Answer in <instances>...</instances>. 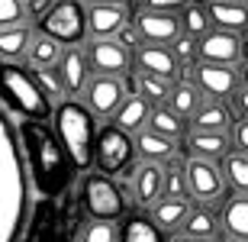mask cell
<instances>
[{
	"label": "cell",
	"instance_id": "cell-1",
	"mask_svg": "<svg viewBox=\"0 0 248 242\" xmlns=\"http://www.w3.org/2000/svg\"><path fill=\"white\" fill-rule=\"evenodd\" d=\"M29 220V177L16 132L0 110V242H19Z\"/></svg>",
	"mask_w": 248,
	"mask_h": 242
},
{
	"label": "cell",
	"instance_id": "cell-2",
	"mask_svg": "<svg viewBox=\"0 0 248 242\" xmlns=\"http://www.w3.org/2000/svg\"><path fill=\"white\" fill-rule=\"evenodd\" d=\"M19 155H23V168L26 177L32 181L42 197H58L68 184V159H64L58 139L48 132L46 123H32L23 120L19 123Z\"/></svg>",
	"mask_w": 248,
	"mask_h": 242
},
{
	"label": "cell",
	"instance_id": "cell-3",
	"mask_svg": "<svg viewBox=\"0 0 248 242\" xmlns=\"http://www.w3.org/2000/svg\"><path fill=\"white\" fill-rule=\"evenodd\" d=\"M52 123H55V136L62 145L64 159L71 161L78 171L93 165V116L87 107L78 100H62L52 107Z\"/></svg>",
	"mask_w": 248,
	"mask_h": 242
},
{
	"label": "cell",
	"instance_id": "cell-4",
	"mask_svg": "<svg viewBox=\"0 0 248 242\" xmlns=\"http://www.w3.org/2000/svg\"><path fill=\"white\" fill-rule=\"evenodd\" d=\"M0 94L13 103V110L23 113L32 123H42L52 116V103L39 94L36 81H32V75H29L26 68H16V65L0 68Z\"/></svg>",
	"mask_w": 248,
	"mask_h": 242
},
{
	"label": "cell",
	"instance_id": "cell-5",
	"mask_svg": "<svg viewBox=\"0 0 248 242\" xmlns=\"http://www.w3.org/2000/svg\"><path fill=\"white\" fill-rule=\"evenodd\" d=\"M81 200H84V210L91 213V220H103V223L120 220L123 210H126V200H123L120 187L103 175H87Z\"/></svg>",
	"mask_w": 248,
	"mask_h": 242
},
{
	"label": "cell",
	"instance_id": "cell-6",
	"mask_svg": "<svg viewBox=\"0 0 248 242\" xmlns=\"http://www.w3.org/2000/svg\"><path fill=\"white\" fill-rule=\"evenodd\" d=\"M36 29H42L48 39H55L58 46H78L87 29H84V7L81 0H71V3H55L48 10V16L39 23Z\"/></svg>",
	"mask_w": 248,
	"mask_h": 242
},
{
	"label": "cell",
	"instance_id": "cell-7",
	"mask_svg": "<svg viewBox=\"0 0 248 242\" xmlns=\"http://www.w3.org/2000/svg\"><path fill=\"white\" fill-rule=\"evenodd\" d=\"M132 155H136V149H132V136H126V132H120V129H113V126H103V129L97 132V142H93V159H97V165H100L103 177L126 171L129 161H132Z\"/></svg>",
	"mask_w": 248,
	"mask_h": 242
},
{
	"label": "cell",
	"instance_id": "cell-8",
	"mask_svg": "<svg viewBox=\"0 0 248 242\" xmlns=\"http://www.w3.org/2000/svg\"><path fill=\"white\" fill-rule=\"evenodd\" d=\"M84 58H87L91 78H126L132 68V55H126L113 39H93Z\"/></svg>",
	"mask_w": 248,
	"mask_h": 242
},
{
	"label": "cell",
	"instance_id": "cell-9",
	"mask_svg": "<svg viewBox=\"0 0 248 242\" xmlns=\"http://www.w3.org/2000/svg\"><path fill=\"white\" fill-rule=\"evenodd\" d=\"M197 62L200 65H239L242 62V36L222 32V29H210L206 36L197 39Z\"/></svg>",
	"mask_w": 248,
	"mask_h": 242
},
{
	"label": "cell",
	"instance_id": "cell-10",
	"mask_svg": "<svg viewBox=\"0 0 248 242\" xmlns=\"http://www.w3.org/2000/svg\"><path fill=\"white\" fill-rule=\"evenodd\" d=\"M129 97V87H126V78H91L87 87H84V107L87 113H97V116H113L116 107Z\"/></svg>",
	"mask_w": 248,
	"mask_h": 242
},
{
	"label": "cell",
	"instance_id": "cell-11",
	"mask_svg": "<svg viewBox=\"0 0 248 242\" xmlns=\"http://www.w3.org/2000/svg\"><path fill=\"white\" fill-rule=\"evenodd\" d=\"M184 184H187V197H197V200H216L222 194V171L219 165H213V161H200V159H187L184 165Z\"/></svg>",
	"mask_w": 248,
	"mask_h": 242
},
{
	"label": "cell",
	"instance_id": "cell-12",
	"mask_svg": "<svg viewBox=\"0 0 248 242\" xmlns=\"http://www.w3.org/2000/svg\"><path fill=\"white\" fill-rule=\"evenodd\" d=\"M242 84V71L239 65H193V87L200 94H210L213 100H226L235 87Z\"/></svg>",
	"mask_w": 248,
	"mask_h": 242
},
{
	"label": "cell",
	"instance_id": "cell-13",
	"mask_svg": "<svg viewBox=\"0 0 248 242\" xmlns=\"http://www.w3.org/2000/svg\"><path fill=\"white\" fill-rule=\"evenodd\" d=\"M129 23H132V29L139 32V42H145V46H171V42L181 36L177 16H168V13H148V10H139Z\"/></svg>",
	"mask_w": 248,
	"mask_h": 242
},
{
	"label": "cell",
	"instance_id": "cell-14",
	"mask_svg": "<svg viewBox=\"0 0 248 242\" xmlns=\"http://www.w3.org/2000/svg\"><path fill=\"white\" fill-rule=\"evenodd\" d=\"M55 75L62 81V91L68 94V100H71V94H81L91 81V71H87V58H84V48L81 46H64L62 55H58L55 65Z\"/></svg>",
	"mask_w": 248,
	"mask_h": 242
},
{
	"label": "cell",
	"instance_id": "cell-15",
	"mask_svg": "<svg viewBox=\"0 0 248 242\" xmlns=\"http://www.w3.org/2000/svg\"><path fill=\"white\" fill-rule=\"evenodd\" d=\"M132 58H136V65H139L142 75L161 78V81H168V84H174L177 68H181L168 46H145V42H142V46L132 52Z\"/></svg>",
	"mask_w": 248,
	"mask_h": 242
},
{
	"label": "cell",
	"instance_id": "cell-16",
	"mask_svg": "<svg viewBox=\"0 0 248 242\" xmlns=\"http://www.w3.org/2000/svg\"><path fill=\"white\" fill-rule=\"evenodd\" d=\"M129 23V7H84V29L91 39H113Z\"/></svg>",
	"mask_w": 248,
	"mask_h": 242
},
{
	"label": "cell",
	"instance_id": "cell-17",
	"mask_svg": "<svg viewBox=\"0 0 248 242\" xmlns=\"http://www.w3.org/2000/svg\"><path fill=\"white\" fill-rule=\"evenodd\" d=\"M187 213H190V204L187 200H174V197H158L152 204V220L148 223L155 226L158 233H181Z\"/></svg>",
	"mask_w": 248,
	"mask_h": 242
},
{
	"label": "cell",
	"instance_id": "cell-18",
	"mask_svg": "<svg viewBox=\"0 0 248 242\" xmlns=\"http://www.w3.org/2000/svg\"><path fill=\"white\" fill-rule=\"evenodd\" d=\"M148 113H152V107H148L139 94H129L126 100L116 107V113H113V129L126 132V136H136V132L145 129Z\"/></svg>",
	"mask_w": 248,
	"mask_h": 242
},
{
	"label": "cell",
	"instance_id": "cell-19",
	"mask_svg": "<svg viewBox=\"0 0 248 242\" xmlns=\"http://www.w3.org/2000/svg\"><path fill=\"white\" fill-rule=\"evenodd\" d=\"M187 149H190V155H187V159L213 161V165H219V161L232 152L229 149V136H226V132H190Z\"/></svg>",
	"mask_w": 248,
	"mask_h": 242
},
{
	"label": "cell",
	"instance_id": "cell-20",
	"mask_svg": "<svg viewBox=\"0 0 248 242\" xmlns=\"http://www.w3.org/2000/svg\"><path fill=\"white\" fill-rule=\"evenodd\" d=\"M206 19H210L213 29H222V32H232V36H242V29L248 23V7L245 3H206Z\"/></svg>",
	"mask_w": 248,
	"mask_h": 242
},
{
	"label": "cell",
	"instance_id": "cell-21",
	"mask_svg": "<svg viewBox=\"0 0 248 242\" xmlns=\"http://www.w3.org/2000/svg\"><path fill=\"white\" fill-rule=\"evenodd\" d=\"M132 197L136 204L152 207L161 197V165L155 161H142V165L132 171Z\"/></svg>",
	"mask_w": 248,
	"mask_h": 242
},
{
	"label": "cell",
	"instance_id": "cell-22",
	"mask_svg": "<svg viewBox=\"0 0 248 242\" xmlns=\"http://www.w3.org/2000/svg\"><path fill=\"white\" fill-rule=\"evenodd\" d=\"M222 236L232 242H248V200H245V194H232L222 204Z\"/></svg>",
	"mask_w": 248,
	"mask_h": 242
},
{
	"label": "cell",
	"instance_id": "cell-23",
	"mask_svg": "<svg viewBox=\"0 0 248 242\" xmlns=\"http://www.w3.org/2000/svg\"><path fill=\"white\" fill-rule=\"evenodd\" d=\"M190 123H193V132H229L232 113L226 107V100H210L193 110Z\"/></svg>",
	"mask_w": 248,
	"mask_h": 242
},
{
	"label": "cell",
	"instance_id": "cell-24",
	"mask_svg": "<svg viewBox=\"0 0 248 242\" xmlns=\"http://www.w3.org/2000/svg\"><path fill=\"white\" fill-rule=\"evenodd\" d=\"M132 149L142 155V161H155V165H165L168 159H174V142L155 136L152 129H142L132 136Z\"/></svg>",
	"mask_w": 248,
	"mask_h": 242
},
{
	"label": "cell",
	"instance_id": "cell-25",
	"mask_svg": "<svg viewBox=\"0 0 248 242\" xmlns=\"http://www.w3.org/2000/svg\"><path fill=\"white\" fill-rule=\"evenodd\" d=\"M145 129H152L155 136H161V139L168 142H177L181 136H184L187 129V123L177 116L174 110H168L165 103L161 107H152V113H148V123H145Z\"/></svg>",
	"mask_w": 248,
	"mask_h": 242
},
{
	"label": "cell",
	"instance_id": "cell-26",
	"mask_svg": "<svg viewBox=\"0 0 248 242\" xmlns=\"http://www.w3.org/2000/svg\"><path fill=\"white\" fill-rule=\"evenodd\" d=\"M62 55V46L55 39H48L42 29H32V39H29V48H26V62L32 68H52Z\"/></svg>",
	"mask_w": 248,
	"mask_h": 242
},
{
	"label": "cell",
	"instance_id": "cell-27",
	"mask_svg": "<svg viewBox=\"0 0 248 242\" xmlns=\"http://www.w3.org/2000/svg\"><path fill=\"white\" fill-rule=\"evenodd\" d=\"M29 39H32V29L29 26L0 29V58L3 62H23L26 48H29Z\"/></svg>",
	"mask_w": 248,
	"mask_h": 242
},
{
	"label": "cell",
	"instance_id": "cell-28",
	"mask_svg": "<svg viewBox=\"0 0 248 242\" xmlns=\"http://www.w3.org/2000/svg\"><path fill=\"white\" fill-rule=\"evenodd\" d=\"M181 233H184V236H193V239L213 242V236L219 233L216 213H213V210H206V207H190V213H187L184 226H181Z\"/></svg>",
	"mask_w": 248,
	"mask_h": 242
},
{
	"label": "cell",
	"instance_id": "cell-29",
	"mask_svg": "<svg viewBox=\"0 0 248 242\" xmlns=\"http://www.w3.org/2000/svg\"><path fill=\"white\" fill-rule=\"evenodd\" d=\"M203 103V94L193 87V84L181 81V84H171V94H168V110H174L181 120H187V116H193V110Z\"/></svg>",
	"mask_w": 248,
	"mask_h": 242
},
{
	"label": "cell",
	"instance_id": "cell-30",
	"mask_svg": "<svg viewBox=\"0 0 248 242\" xmlns=\"http://www.w3.org/2000/svg\"><path fill=\"white\" fill-rule=\"evenodd\" d=\"M222 181L232 187V194H245L248 191V159L245 155H235L229 152L226 159H222Z\"/></svg>",
	"mask_w": 248,
	"mask_h": 242
},
{
	"label": "cell",
	"instance_id": "cell-31",
	"mask_svg": "<svg viewBox=\"0 0 248 242\" xmlns=\"http://www.w3.org/2000/svg\"><path fill=\"white\" fill-rule=\"evenodd\" d=\"M177 26H181V36H190V39H200L210 32V19H206V10L200 3H190L187 10H181V16H177Z\"/></svg>",
	"mask_w": 248,
	"mask_h": 242
},
{
	"label": "cell",
	"instance_id": "cell-32",
	"mask_svg": "<svg viewBox=\"0 0 248 242\" xmlns=\"http://www.w3.org/2000/svg\"><path fill=\"white\" fill-rule=\"evenodd\" d=\"M161 197H174V200H187V184H184V168L174 159H168L161 165Z\"/></svg>",
	"mask_w": 248,
	"mask_h": 242
},
{
	"label": "cell",
	"instance_id": "cell-33",
	"mask_svg": "<svg viewBox=\"0 0 248 242\" xmlns=\"http://www.w3.org/2000/svg\"><path fill=\"white\" fill-rule=\"evenodd\" d=\"M32 81H36L39 94H42L48 103L58 107V103L64 100V91H62V81H58L55 68H32Z\"/></svg>",
	"mask_w": 248,
	"mask_h": 242
},
{
	"label": "cell",
	"instance_id": "cell-34",
	"mask_svg": "<svg viewBox=\"0 0 248 242\" xmlns=\"http://www.w3.org/2000/svg\"><path fill=\"white\" fill-rule=\"evenodd\" d=\"M168 94H171V84L161 81V78H152V75H142L139 71V97L152 107V103H168Z\"/></svg>",
	"mask_w": 248,
	"mask_h": 242
},
{
	"label": "cell",
	"instance_id": "cell-35",
	"mask_svg": "<svg viewBox=\"0 0 248 242\" xmlns=\"http://www.w3.org/2000/svg\"><path fill=\"white\" fill-rule=\"evenodd\" d=\"M123 242H165V236L158 233L155 226L142 220V216H132L126 226H123Z\"/></svg>",
	"mask_w": 248,
	"mask_h": 242
},
{
	"label": "cell",
	"instance_id": "cell-36",
	"mask_svg": "<svg viewBox=\"0 0 248 242\" xmlns=\"http://www.w3.org/2000/svg\"><path fill=\"white\" fill-rule=\"evenodd\" d=\"M81 242H120V229L116 223H103V220H91L84 226Z\"/></svg>",
	"mask_w": 248,
	"mask_h": 242
},
{
	"label": "cell",
	"instance_id": "cell-37",
	"mask_svg": "<svg viewBox=\"0 0 248 242\" xmlns=\"http://www.w3.org/2000/svg\"><path fill=\"white\" fill-rule=\"evenodd\" d=\"M10 26H26L23 0H0V29H10Z\"/></svg>",
	"mask_w": 248,
	"mask_h": 242
},
{
	"label": "cell",
	"instance_id": "cell-38",
	"mask_svg": "<svg viewBox=\"0 0 248 242\" xmlns=\"http://www.w3.org/2000/svg\"><path fill=\"white\" fill-rule=\"evenodd\" d=\"M168 48H171V55H174L177 65H197V39H190V36H177Z\"/></svg>",
	"mask_w": 248,
	"mask_h": 242
},
{
	"label": "cell",
	"instance_id": "cell-39",
	"mask_svg": "<svg viewBox=\"0 0 248 242\" xmlns=\"http://www.w3.org/2000/svg\"><path fill=\"white\" fill-rule=\"evenodd\" d=\"M226 136H229V149L235 152V155H245L248 152V123L245 120H232Z\"/></svg>",
	"mask_w": 248,
	"mask_h": 242
},
{
	"label": "cell",
	"instance_id": "cell-40",
	"mask_svg": "<svg viewBox=\"0 0 248 242\" xmlns=\"http://www.w3.org/2000/svg\"><path fill=\"white\" fill-rule=\"evenodd\" d=\"M193 0H145L142 3V10H148V13H168V16H177L181 10H187Z\"/></svg>",
	"mask_w": 248,
	"mask_h": 242
},
{
	"label": "cell",
	"instance_id": "cell-41",
	"mask_svg": "<svg viewBox=\"0 0 248 242\" xmlns=\"http://www.w3.org/2000/svg\"><path fill=\"white\" fill-rule=\"evenodd\" d=\"M226 100H229L226 107H229L232 120H245V110H248V87H245V84H239V87H235Z\"/></svg>",
	"mask_w": 248,
	"mask_h": 242
},
{
	"label": "cell",
	"instance_id": "cell-42",
	"mask_svg": "<svg viewBox=\"0 0 248 242\" xmlns=\"http://www.w3.org/2000/svg\"><path fill=\"white\" fill-rule=\"evenodd\" d=\"M113 42H116V46H120L123 52H126V55H132V52H136V48L142 46V42H139V32L132 29V23H126V26H123L120 32L113 36Z\"/></svg>",
	"mask_w": 248,
	"mask_h": 242
},
{
	"label": "cell",
	"instance_id": "cell-43",
	"mask_svg": "<svg viewBox=\"0 0 248 242\" xmlns=\"http://www.w3.org/2000/svg\"><path fill=\"white\" fill-rule=\"evenodd\" d=\"M52 7H55V0H23V13H26V19H36V23H42Z\"/></svg>",
	"mask_w": 248,
	"mask_h": 242
},
{
	"label": "cell",
	"instance_id": "cell-44",
	"mask_svg": "<svg viewBox=\"0 0 248 242\" xmlns=\"http://www.w3.org/2000/svg\"><path fill=\"white\" fill-rule=\"evenodd\" d=\"M87 7H126L129 0H84Z\"/></svg>",
	"mask_w": 248,
	"mask_h": 242
},
{
	"label": "cell",
	"instance_id": "cell-45",
	"mask_svg": "<svg viewBox=\"0 0 248 242\" xmlns=\"http://www.w3.org/2000/svg\"><path fill=\"white\" fill-rule=\"evenodd\" d=\"M168 242H206V239H193V236H184V233H174Z\"/></svg>",
	"mask_w": 248,
	"mask_h": 242
},
{
	"label": "cell",
	"instance_id": "cell-46",
	"mask_svg": "<svg viewBox=\"0 0 248 242\" xmlns=\"http://www.w3.org/2000/svg\"><path fill=\"white\" fill-rule=\"evenodd\" d=\"M213 3V0H210ZM216 3H245V0H216Z\"/></svg>",
	"mask_w": 248,
	"mask_h": 242
},
{
	"label": "cell",
	"instance_id": "cell-47",
	"mask_svg": "<svg viewBox=\"0 0 248 242\" xmlns=\"http://www.w3.org/2000/svg\"><path fill=\"white\" fill-rule=\"evenodd\" d=\"M55 3H71V0H55Z\"/></svg>",
	"mask_w": 248,
	"mask_h": 242
},
{
	"label": "cell",
	"instance_id": "cell-48",
	"mask_svg": "<svg viewBox=\"0 0 248 242\" xmlns=\"http://www.w3.org/2000/svg\"><path fill=\"white\" fill-rule=\"evenodd\" d=\"M222 242H232V239H226V236H222Z\"/></svg>",
	"mask_w": 248,
	"mask_h": 242
},
{
	"label": "cell",
	"instance_id": "cell-49",
	"mask_svg": "<svg viewBox=\"0 0 248 242\" xmlns=\"http://www.w3.org/2000/svg\"><path fill=\"white\" fill-rule=\"evenodd\" d=\"M139 3H145V0H139Z\"/></svg>",
	"mask_w": 248,
	"mask_h": 242
}]
</instances>
